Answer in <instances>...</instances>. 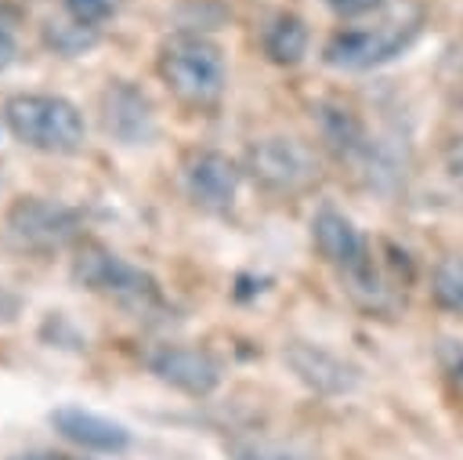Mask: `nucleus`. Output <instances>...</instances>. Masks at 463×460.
<instances>
[{
	"label": "nucleus",
	"mask_w": 463,
	"mask_h": 460,
	"mask_svg": "<svg viewBox=\"0 0 463 460\" xmlns=\"http://www.w3.org/2000/svg\"><path fill=\"white\" fill-rule=\"evenodd\" d=\"M156 72L163 87L195 112H213L228 91V62L213 36L199 29H174L156 51Z\"/></svg>",
	"instance_id": "obj_1"
},
{
	"label": "nucleus",
	"mask_w": 463,
	"mask_h": 460,
	"mask_svg": "<svg viewBox=\"0 0 463 460\" xmlns=\"http://www.w3.org/2000/svg\"><path fill=\"white\" fill-rule=\"evenodd\" d=\"M11 138L43 156H76L87 145V120L76 101L51 91H18L4 101Z\"/></svg>",
	"instance_id": "obj_2"
},
{
	"label": "nucleus",
	"mask_w": 463,
	"mask_h": 460,
	"mask_svg": "<svg viewBox=\"0 0 463 460\" xmlns=\"http://www.w3.org/2000/svg\"><path fill=\"white\" fill-rule=\"evenodd\" d=\"M72 279L87 293H94V297H101V301H109V304L137 315V319L166 308V297H163L156 275L145 272L141 264L127 261L123 254L109 250L105 243H80L76 246Z\"/></svg>",
	"instance_id": "obj_3"
},
{
	"label": "nucleus",
	"mask_w": 463,
	"mask_h": 460,
	"mask_svg": "<svg viewBox=\"0 0 463 460\" xmlns=\"http://www.w3.org/2000/svg\"><path fill=\"white\" fill-rule=\"evenodd\" d=\"M423 14L412 7L402 11H380L376 22L369 25H347L340 33H333L322 47L326 65L340 69V72H365L376 69L398 54H405L412 47V40L420 36Z\"/></svg>",
	"instance_id": "obj_4"
},
{
	"label": "nucleus",
	"mask_w": 463,
	"mask_h": 460,
	"mask_svg": "<svg viewBox=\"0 0 463 460\" xmlns=\"http://www.w3.org/2000/svg\"><path fill=\"white\" fill-rule=\"evenodd\" d=\"M80 214L47 196H18L4 210V232L18 250L29 254H54L80 239Z\"/></svg>",
	"instance_id": "obj_5"
},
{
	"label": "nucleus",
	"mask_w": 463,
	"mask_h": 460,
	"mask_svg": "<svg viewBox=\"0 0 463 460\" xmlns=\"http://www.w3.org/2000/svg\"><path fill=\"white\" fill-rule=\"evenodd\" d=\"M242 170L264 192H271V196H297V192H304L318 177V167H315L311 149L304 141L282 138V134L250 141L246 159H242Z\"/></svg>",
	"instance_id": "obj_6"
},
{
	"label": "nucleus",
	"mask_w": 463,
	"mask_h": 460,
	"mask_svg": "<svg viewBox=\"0 0 463 460\" xmlns=\"http://www.w3.org/2000/svg\"><path fill=\"white\" fill-rule=\"evenodd\" d=\"M311 243L318 250V257L336 268L354 290H369L373 279V254H369V239L362 235V228L336 206H318L311 217Z\"/></svg>",
	"instance_id": "obj_7"
},
{
	"label": "nucleus",
	"mask_w": 463,
	"mask_h": 460,
	"mask_svg": "<svg viewBox=\"0 0 463 460\" xmlns=\"http://www.w3.org/2000/svg\"><path fill=\"white\" fill-rule=\"evenodd\" d=\"M242 167L217 149H192L181 159V188L206 214H228L239 199Z\"/></svg>",
	"instance_id": "obj_8"
},
{
	"label": "nucleus",
	"mask_w": 463,
	"mask_h": 460,
	"mask_svg": "<svg viewBox=\"0 0 463 460\" xmlns=\"http://www.w3.org/2000/svg\"><path fill=\"white\" fill-rule=\"evenodd\" d=\"M98 116H101V130L112 141L130 145V149L152 145L159 130L156 105L134 80H109L98 94Z\"/></svg>",
	"instance_id": "obj_9"
},
{
	"label": "nucleus",
	"mask_w": 463,
	"mask_h": 460,
	"mask_svg": "<svg viewBox=\"0 0 463 460\" xmlns=\"http://www.w3.org/2000/svg\"><path fill=\"white\" fill-rule=\"evenodd\" d=\"M145 366L159 384H166L181 395H192V398L213 395L224 377L221 359L195 344H156L145 355Z\"/></svg>",
	"instance_id": "obj_10"
},
{
	"label": "nucleus",
	"mask_w": 463,
	"mask_h": 460,
	"mask_svg": "<svg viewBox=\"0 0 463 460\" xmlns=\"http://www.w3.org/2000/svg\"><path fill=\"white\" fill-rule=\"evenodd\" d=\"M286 366L293 369V377L300 384H307L318 395H347L358 384V369L351 362H344L336 351L322 348V344H307V340H289L282 348Z\"/></svg>",
	"instance_id": "obj_11"
},
{
	"label": "nucleus",
	"mask_w": 463,
	"mask_h": 460,
	"mask_svg": "<svg viewBox=\"0 0 463 460\" xmlns=\"http://www.w3.org/2000/svg\"><path fill=\"white\" fill-rule=\"evenodd\" d=\"M47 424L72 446L87 449V453H123L130 446V431L127 424L101 417L94 409L83 406H58L47 413Z\"/></svg>",
	"instance_id": "obj_12"
},
{
	"label": "nucleus",
	"mask_w": 463,
	"mask_h": 460,
	"mask_svg": "<svg viewBox=\"0 0 463 460\" xmlns=\"http://www.w3.org/2000/svg\"><path fill=\"white\" fill-rule=\"evenodd\" d=\"M307 43H311V33H307L304 18L289 14V11H279L260 29V47H264L268 62H275V65H297L307 54Z\"/></svg>",
	"instance_id": "obj_13"
},
{
	"label": "nucleus",
	"mask_w": 463,
	"mask_h": 460,
	"mask_svg": "<svg viewBox=\"0 0 463 460\" xmlns=\"http://www.w3.org/2000/svg\"><path fill=\"white\" fill-rule=\"evenodd\" d=\"M430 297L441 311L463 319V257H445L430 272Z\"/></svg>",
	"instance_id": "obj_14"
},
{
	"label": "nucleus",
	"mask_w": 463,
	"mask_h": 460,
	"mask_svg": "<svg viewBox=\"0 0 463 460\" xmlns=\"http://www.w3.org/2000/svg\"><path fill=\"white\" fill-rule=\"evenodd\" d=\"M69 18L83 29H98L105 25L109 18H116V11L123 7V0H61Z\"/></svg>",
	"instance_id": "obj_15"
},
{
	"label": "nucleus",
	"mask_w": 463,
	"mask_h": 460,
	"mask_svg": "<svg viewBox=\"0 0 463 460\" xmlns=\"http://www.w3.org/2000/svg\"><path fill=\"white\" fill-rule=\"evenodd\" d=\"M228 456L232 460H297L293 449L268 442V438H235L228 442Z\"/></svg>",
	"instance_id": "obj_16"
},
{
	"label": "nucleus",
	"mask_w": 463,
	"mask_h": 460,
	"mask_svg": "<svg viewBox=\"0 0 463 460\" xmlns=\"http://www.w3.org/2000/svg\"><path fill=\"white\" fill-rule=\"evenodd\" d=\"M18 62V14L0 4V72Z\"/></svg>",
	"instance_id": "obj_17"
},
{
	"label": "nucleus",
	"mask_w": 463,
	"mask_h": 460,
	"mask_svg": "<svg viewBox=\"0 0 463 460\" xmlns=\"http://www.w3.org/2000/svg\"><path fill=\"white\" fill-rule=\"evenodd\" d=\"M438 362H441L445 380L463 395V340L445 337V340H441V348H438Z\"/></svg>",
	"instance_id": "obj_18"
},
{
	"label": "nucleus",
	"mask_w": 463,
	"mask_h": 460,
	"mask_svg": "<svg viewBox=\"0 0 463 460\" xmlns=\"http://www.w3.org/2000/svg\"><path fill=\"white\" fill-rule=\"evenodd\" d=\"M336 18H347V22H354V18H369V14H380V11H387L391 7V0H322Z\"/></svg>",
	"instance_id": "obj_19"
},
{
	"label": "nucleus",
	"mask_w": 463,
	"mask_h": 460,
	"mask_svg": "<svg viewBox=\"0 0 463 460\" xmlns=\"http://www.w3.org/2000/svg\"><path fill=\"white\" fill-rule=\"evenodd\" d=\"M11 460H51V456H11Z\"/></svg>",
	"instance_id": "obj_20"
},
{
	"label": "nucleus",
	"mask_w": 463,
	"mask_h": 460,
	"mask_svg": "<svg viewBox=\"0 0 463 460\" xmlns=\"http://www.w3.org/2000/svg\"><path fill=\"white\" fill-rule=\"evenodd\" d=\"M51 460H76V456H51Z\"/></svg>",
	"instance_id": "obj_21"
}]
</instances>
